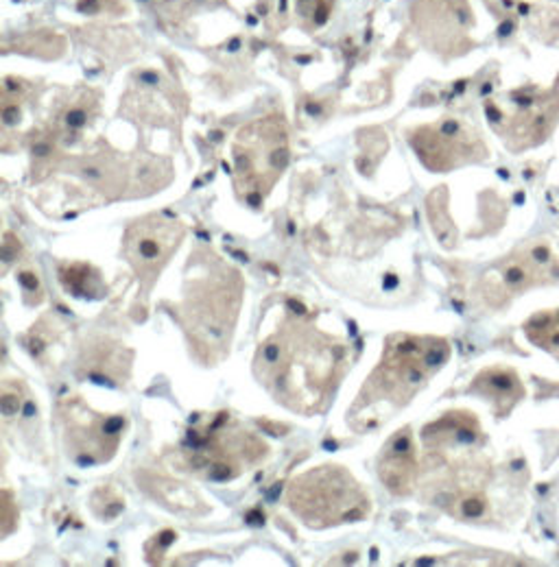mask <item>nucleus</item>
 <instances>
[{
  "label": "nucleus",
  "instance_id": "4468645a",
  "mask_svg": "<svg viewBox=\"0 0 559 567\" xmlns=\"http://www.w3.org/2000/svg\"><path fill=\"white\" fill-rule=\"evenodd\" d=\"M481 428L472 412L454 410L443 415L439 421H432L424 428L421 439L428 452H441V449H457L463 445H472L479 441Z\"/></svg>",
  "mask_w": 559,
  "mask_h": 567
},
{
  "label": "nucleus",
  "instance_id": "20e7f679",
  "mask_svg": "<svg viewBox=\"0 0 559 567\" xmlns=\"http://www.w3.org/2000/svg\"><path fill=\"white\" fill-rule=\"evenodd\" d=\"M267 454V443L229 412H216L206 421H195V426L190 423L184 441V458L190 471L214 482L236 480Z\"/></svg>",
  "mask_w": 559,
  "mask_h": 567
},
{
  "label": "nucleus",
  "instance_id": "7ed1b4c3",
  "mask_svg": "<svg viewBox=\"0 0 559 567\" xmlns=\"http://www.w3.org/2000/svg\"><path fill=\"white\" fill-rule=\"evenodd\" d=\"M448 356L450 345L446 338L415 334L389 336L382 360L365 379L348 412L349 428L365 432L391 419L446 365Z\"/></svg>",
  "mask_w": 559,
  "mask_h": 567
},
{
  "label": "nucleus",
  "instance_id": "aec40b11",
  "mask_svg": "<svg viewBox=\"0 0 559 567\" xmlns=\"http://www.w3.org/2000/svg\"><path fill=\"white\" fill-rule=\"evenodd\" d=\"M13 245H18V240L13 238V234L11 231H7L4 234V242H2V260H4V266H9L11 262L18 257V249L13 251Z\"/></svg>",
  "mask_w": 559,
  "mask_h": 567
},
{
  "label": "nucleus",
  "instance_id": "f3484780",
  "mask_svg": "<svg viewBox=\"0 0 559 567\" xmlns=\"http://www.w3.org/2000/svg\"><path fill=\"white\" fill-rule=\"evenodd\" d=\"M57 325L55 321H51L48 316H44L37 325H33L31 329H29V334L24 336V345H26V349L31 351V356L33 358H40L42 360V356L46 354L48 349H51V345L55 343V338H53V332L51 329Z\"/></svg>",
  "mask_w": 559,
  "mask_h": 567
},
{
  "label": "nucleus",
  "instance_id": "ddd939ff",
  "mask_svg": "<svg viewBox=\"0 0 559 567\" xmlns=\"http://www.w3.org/2000/svg\"><path fill=\"white\" fill-rule=\"evenodd\" d=\"M470 393L481 395L483 399L489 401L494 406L496 417H507L509 410L524 397V386L513 369L489 367V369H483L472 379Z\"/></svg>",
  "mask_w": 559,
  "mask_h": 567
},
{
  "label": "nucleus",
  "instance_id": "dca6fc26",
  "mask_svg": "<svg viewBox=\"0 0 559 567\" xmlns=\"http://www.w3.org/2000/svg\"><path fill=\"white\" fill-rule=\"evenodd\" d=\"M524 332L531 343L559 360V310H544L531 316L524 323Z\"/></svg>",
  "mask_w": 559,
  "mask_h": 567
},
{
  "label": "nucleus",
  "instance_id": "1a4fd4ad",
  "mask_svg": "<svg viewBox=\"0 0 559 567\" xmlns=\"http://www.w3.org/2000/svg\"><path fill=\"white\" fill-rule=\"evenodd\" d=\"M409 140L419 162L432 173H448L463 164L487 157L483 140L468 125L452 118L418 126Z\"/></svg>",
  "mask_w": 559,
  "mask_h": 567
},
{
  "label": "nucleus",
  "instance_id": "f8f14e48",
  "mask_svg": "<svg viewBox=\"0 0 559 567\" xmlns=\"http://www.w3.org/2000/svg\"><path fill=\"white\" fill-rule=\"evenodd\" d=\"M419 462L411 428H402L382 445L378 456V478L393 495H409L418 484Z\"/></svg>",
  "mask_w": 559,
  "mask_h": 567
},
{
  "label": "nucleus",
  "instance_id": "2eb2a0df",
  "mask_svg": "<svg viewBox=\"0 0 559 567\" xmlns=\"http://www.w3.org/2000/svg\"><path fill=\"white\" fill-rule=\"evenodd\" d=\"M57 277L66 293L79 299H101L107 290L101 273L87 262H59Z\"/></svg>",
  "mask_w": 559,
  "mask_h": 567
},
{
  "label": "nucleus",
  "instance_id": "0eeeda50",
  "mask_svg": "<svg viewBox=\"0 0 559 567\" xmlns=\"http://www.w3.org/2000/svg\"><path fill=\"white\" fill-rule=\"evenodd\" d=\"M57 421L68 458L81 467H94L112 460L127 430L123 415L96 412L79 395L57 401Z\"/></svg>",
  "mask_w": 559,
  "mask_h": 567
},
{
  "label": "nucleus",
  "instance_id": "f03ea898",
  "mask_svg": "<svg viewBox=\"0 0 559 567\" xmlns=\"http://www.w3.org/2000/svg\"><path fill=\"white\" fill-rule=\"evenodd\" d=\"M243 290L240 273L210 249L197 247L190 253L184 297L175 316L199 362L216 365L227 354Z\"/></svg>",
  "mask_w": 559,
  "mask_h": 567
},
{
  "label": "nucleus",
  "instance_id": "9b49d317",
  "mask_svg": "<svg viewBox=\"0 0 559 567\" xmlns=\"http://www.w3.org/2000/svg\"><path fill=\"white\" fill-rule=\"evenodd\" d=\"M134 351L112 336L92 334L79 345L74 371L81 379L101 386H125L131 376Z\"/></svg>",
  "mask_w": 559,
  "mask_h": 567
},
{
  "label": "nucleus",
  "instance_id": "6ab92c4d",
  "mask_svg": "<svg viewBox=\"0 0 559 567\" xmlns=\"http://www.w3.org/2000/svg\"><path fill=\"white\" fill-rule=\"evenodd\" d=\"M20 284L24 286L26 293H35V295L42 299L40 279H37V275H35V273H31V271H22V273H20Z\"/></svg>",
  "mask_w": 559,
  "mask_h": 567
},
{
  "label": "nucleus",
  "instance_id": "39448f33",
  "mask_svg": "<svg viewBox=\"0 0 559 567\" xmlns=\"http://www.w3.org/2000/svg\"><path fill=\"white\" fill-rule=\"evenodd\" d=\"M286 504L310 528L360 521L371 508L367 491L341 465H321L293 478Z\"/></svg>",
  "mask_w": 559,
  "mask_h": 567
},
{
  "label": "nucleus",
  "instance_id": "f257e3e1",
  "mask_svg": "<svg viewBox=\"0 0 559 567\" xmlns=\"http://www.w3.org/2000/svg\"><path fill=\"white\" fill-rule=\"evenodd\" d=\"M345 367L348 349L341 340L295 315H284L254 358V373L271 397L304 417L328 408Z\"/></svg>",
  "mask_w": 559,
  "mask_h": 567
},
{
  "label": "nucleus",
  "instance_id": "423d86ee",
  "mask_svg": "<svg viewBox=\"0 0 559 567\" xmlns=\"http://www.w3.org/2000/svg\"><path fill=\"white\" fill-rule=\"evenodd\" d=\"M234 190L258 207L288 164V135L280 116L254 120L234 140Z\"/></svg>",
  "mask_w": 559,
  "mask_h": 567
},
{
  "label": "nucleus",
  "instance_id": "9d476101",
  "mask_svg": "<svg viewBox=\"0 0 559 567\" xmlns=\"http://www.w3.org/2000/svg\"><path fill=\"white\" fill-rule=\"evenodd\" d=\"M559 282V260L544 245H531L520 249L511 257H505L491 275H485L489 284V295L498 297V304L505 297L520 295L533 286Z\"/></svg>",
  "mask_w": 559,
  "mask_h": 567
},
{
  "label": "nucleus",
  "instance_id": "a211bd4d",
  "mask_svg": "<svg viewBox=\"0 0 559 567\" xmlns=\"http://www.w3.org/2000/svg\"><path fill=\"white\" fill-rule=\"evenodd\" d=\"M24 404V386L22 379H4L2 390H0V412L7 421L15 419Z\"/></svg>",
  "mask_w": 559,
  "mask_h": 567
},
{
  "label": "nucleus",
  "instance_id": "6e6552de",
  "mask_svg": "<svg viewBox=\"0 0 559 567\" xmlns=\"http://www.w3.org/2000/svg\"><path fill=\"white\" fill-rule=\"evenodd\" d=\"M184 236L186 225L168 212L146 214L127 227L123 238V255L138 277L144 297L160 279L164 266L179 249Z\"/></svg>",
  "mask_w": 559,
  "mask_h": 567
}]
</instances>
